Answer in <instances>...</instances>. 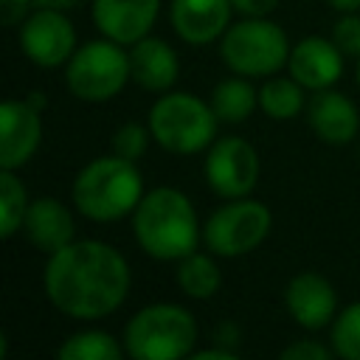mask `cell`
<instances>
[{
  "label": "cell",
  "mask_w": 360,
  "mask_h": 360,
  "mask_svg": "<svg viewBox=\"0 0 360 360\" xmlns=\"http://www.w3.org/2000/svg\"><path fill=\"white\" fill-rule=\"evenodd\" d=\"M20 48L39 68H59L76 51V31L65 11L37 8L20 25Z\"/></svg>",
  "instance_id": "30bf717a"
},
{
  "label": "cell",
  "mask_w": 360,
  "mask_h": 360,
  "mask_svg": "<svg viewBox=\"0 0 360 360\" xmlns=\"http://www.w3.org/2000/svg\"><path fill=\"white\" fill-rule=\"evenodd\" d=\"M231 0H172L169 20L174 34L188 45H208L222 39L231 20Z\"/></svg>",
  "instance_id": "9a60e30c"
},
{
  "label": "cell",
  "mask_w": 360,
  "mask_h": 360,
  "mask_svg": "<svg viewBox=\"0 0 360 360\" xmlns=\"http://www.w3.org/2000/svg\"><path fill=\"white\" fill-rule=\"evenodd\" d=\"M174 281L177 287L188 295V298H197V301H205L211 298L219 284H222V273L217 267V262L205 253H188L177 262V270H174Z\"/></svg>",
  "instance_id": "ffe728a7"
},
{
  "label": "cell",
  "mask_w": 360,
  "mask_h": 360,
  "mask_svg": "<svg viewBox=\"0 0 360 360\" xmlns=\"http://www.w3.org/2000/svg\"><path fill=\"white\" fill-rule=\"evenodd\" d=\"M214 340H217L219 346H225V349H233V352H236V346H239V329H236V323H231V321L219 323V326H217V332H214Z\"/></svg>",
  "instance_id": "f546056e"
},
{
  "label": "cell",
  "mask_w": 360,
  "mask_h": 360,
  "mask_svg": "<svg viewBox=\"0 0 360 360\" xmlns=\"http://www.w3.org/2000/svg\"><path fill=\"white\" fill-rule=\"evenodd\" d=\"M22 231L28 236V242L39 250V253H56L65 245L73 242L76 236V225L73 217L68 211V205L56 197H37L28 202L25 219H22Z\"/></svg>",
  "instance_id": "e0dca14e"
},
{
  "label": "cell",
  "mask_w": 360,
  "mask_h": 360,
  "mask_svg": "<svg viewBox=\"0 0 360 360\" xmlns=\"http://www.w3.org/2000/svg\"><path fill=\"white\" fill-rule=\"evenodd\" d=\"M149 138H152V132H149V127H141V124H135V121H127V124H121L115 132H112V152L118 155V158H127V160H138V158H143V152H146V146H149Z\"/></svg>",
  "instance_id": "d4e9b609"
},
{
  "label": "cell",
  "mask_w": 360,
  "mask_h": 360,
  "mask_svg": "<svg viewBox=\"0 0 360 360\" xmlns=\"http://www.w3.org/2000/svg\"><path fill=\"white\" fill-rule=\"evenodd\" d=\"M332 8H338V11H343V14H349V11H360V0H326Z\"/></svg>",
  "instance_id": "d6a6232c"
},
{
  "label": "cell",
  "mask_w": 360,
  "mask_h": 360,
  "mask_svg": "<svg viewBox=\"0 0 360 360\" xmlns=\"http://www.w3.org/2000/svg\"><path fill=\"white\" fill-rule=\"evenodd\" d=\"M79 0H34V6L37 8H59V11H68V8H73Z\"/></svg>",
  "instance_id": "1f68e13d"
},
{
  "label": "cell",
  "mask_w": 360,
  "mask_h": 360,
  "mask_svg": "<svg viewBox=\"0 0 360 360\" xmlns=\"http://www.w3.org/2000/svg\"><path fill=\"white\" fill-rule=\"evenodd\" d=\"M42 110L28 98H8L0 104V169L25 166L42 141Z\"/></svg>",
  "instance_id": "8fae6325"
},
{
  "label": "cell",
  "mask_w": 360,
  "mask_h": 360,
  "mask_svg": "<svg viewBox=\"0 0 360 360\" xmlns=\"http://www.w3.org/2000/svg\"><path fill=\"white\" fill-rule=\"evenodd\" d=\"M28 211V194L22 180L14 174V169H0V236L11 239L25 219Z\"/></svg>",
  "instance_id": "603a6c76"
},
{
  "label": "cell",
  "mask_w": 360,
  "mask_h": 360,
  "mask_svg": "<svg viewBox=\"0 0 360 360\" xmlns=\"http://www.w3.org/2000/svg\"><path fill=\"white\" fill-rule=\"evenodd\" d=\"M290 42L281 25L267 17H245L228 25L219 39V56L236 76H273L287 68Z\"/></svg>",
  "instance_id": "8992f818"
},
{
  "label": "cell",
  "mask_w": 360,
  "mask_h": 360,
  "mask_svg": "<svg viewBox=\"0 0 360 360\" xmlns=\"http://www.w3.org/2000/svg\"><path fill=\"white\" fill-rule=\"evenodd\" d=\"M287 70L304 90H326L343 76V51L335 39L304 37L292 45Z\"/></svg>",
  "instance_id": "4fadbf2b"
},
{
  "label": "cell",
  "mask_w": 360,
  "mask_h": 360,
  "mask_svg": "<svg viewBox=\"0 0 360 360\" xmlns=\"http://www.w3.org/2000/svg\"><path fill=\"white\" fill-rule=\"evenodd\" d=\"M160 11V0H93L96 28L121 45H135L149 34Z\"/></svg>",
  "instance_id": "5bb4252c"
},
{
  "label": "cell",
  "mask_w": 360,
  "mask_h": 360,
  "mask_svg": "<svg viewBox=\"0 0 360 360\" xmlns=\"http://www.w3.org/2000/svg\"><path fill=\"white\" fill-rule=\"evenodd\" d=\"M132 236L146 256L160 262H180L200 245L197 211L183 191L160 186L143 194L132 211Z\"/></svg>",
  "instance_id": "7a4b0ae2"
},
{
  "label": "cell",
  "mask_w": 360,
  "mask_h": 360,
  "mask_svg": "<svg viewBox=\"0 0 360 360\" xmlns=\"http://www.w3.org/2000/svg\"><path fill=\"white\" fill-rule=\"evenodd\" d=\"M124 349L135 360H177L191 357L197 343V321L186 307L149 304L124 326Z\"/></svg>",
  "instance_id": "277c9868"
},
{
  "label": "cell",
  "mask_w": 360,
  "mask_h": 360,
  "mask_svg": "<svg viewBox=\"0 0 360 360\" xmlns=\"http://www.w3.org/2000/svg\"><path fill=\"white\" fill-rule=\"evenodd\" d=\"M284 307L290 312V318L307 329V332H318L326 323L335 321L338 312V292L335 287L321 276V273H298L287 281L284 287Z\"/></svg>",
  "instance_id": "7c38bea8"
},
{
  "label": "cell",
  "mask_w": 360,
  "mask_h": 360,
  "mask_svg": "<svg viewBox=\"0 0 360 360\" xmlns=\"http://www.w3.org/2000/svg\"><path fill=\"white\" fill-rule=\"evenodd\" d=\"M132 79L129 53L115 39H90L73 51L65 68L68 90L82 101H107Z\"/></svg>",
  "instance_id": "52a82bcc"
},
{
  "label": "cell",
  "mask_w": 360,
  "mask_h": 360,
  "mask_svg": "<svg viewBox=\"0 0 360 360\" xmlns=\"http://www.w3.org/2000/svg\"><path fill=\"white\" fill-rule=\"evenodd\" d=\"M231 3L242 17H267L278 6V0H231Z\"/></svg>",
  "instance_id": "f1b7e54d"
},
{
  "label": "cell",
  "mask_w": 360,
  "mask_h": 360,
  "mask_svg": "<svg viewBox=\"0 0 360 360\" xmlns=\"http://www.w3.org/2000/svg\"><path fill=\"white\" fill-rule=\"evenodd\" d=\"M307 121L312 127V132L332 146H343L349 141L357 138L360 129V115L357 107L352 104L349 96L326 87V90H315V96L307 101Z\"/></svg>",
  "instance_id": "2e32d148"
},
{
  "label": "cell",
  "mask_w": 360,
  "mask_h": 360,
  "mask_svg": "<svg viewBox=\"0 0 360 360\" xmlns=\"http://www.w3.org/2000/svg\"><path fill=\"white\" fill-rule=\"evenodd\" d=\"M34 6V0H0V14H3V25H17L28 17V8Z\"/></svg>",
  "instance_id": "83f0119b"
},
{
  "label": "cell",
  "mask_w": 360,
  "mask_h": 360,
  "mask_svg": "<svg viewBox=\"0 0 360 360\" xmlns=\"http://www.w3.org/2000/svg\"><path fill=\"white\" fill-rule=\"evenodd\" d=\"M217 112L211 104L191 93H160L149 107V132L166 152L197 155L217 135Z\"/></svg>",
  "instance_id": "5b68a950"
},
{
  "label": "cell",
  "mask_w": 360,
  "mask_h": 360,
  "mask_svg": "<svg viewBox=\"0 0 360 360\" xmlns=\"http://www.w3.org/2000/svg\"><path fill=\"white\" fill-rule=\"evenodd\" d=\"M205 180L222 200L248 197L259 180V155L253 143L236 135L214 141L205 155Z\"/></svg>",
  "instance_id": "9c48e42d"
},
{
  "label": "cell",
  "mask_w": 360,
  "mask_h": 360,
  "mask_svg": "<svg viewBox=\"0 0 360 360\" xmlns=\"http://www.w3.org/2000/svg\"><path fill=\"white\" fill-rule=\"evenodd\" d=\"M256 104H259V90L250 87V82L242 79V76L217 82V87L211 93V107H214L217 118L225 121V124L248 121Z\"/></svg>",
  "instance_id": "d6986e66"
},
{
  "label": "cell",
  "mask_w": 360,
  "mask_h": 360,
  "mask_svg": "<svg viewBox=\"0 0 360 360\" xmlns=\"http://www.w3.org/2000/svg\"><path fill=\"white\" fill-rule=\"evenodd\" d=\"M127 354L124 340L118 343L110 332L101 329H84L70 338H65L56 349L59 360H121Z\"/></svg>",
  "instance_id": "44dd1931"
},
{
  "label": "cell",
  "mask_w": 360,
  "mask_h": 360,
  "mask_svg": "<svg viewBox=\"0 0 360 360\" xmlns=\"http://www.w3.org/2000/svg\"><path fill=\"white\" fill-rule=\"evenodd\" d=\"M42 281L51 304L62 315L98 321L124 304L132 276L127 259L112 245L82 239L51 253Z\"/></svg>",
  "instance_id": "6da1fadb"
},
{
  "label": "cell",
  "mask_w": 360,
  "mask_h": 360,
  "mask_svg": "<svg viewBox=\"0 0 360 360\" xmlns=\"http://www.w3.org/2000/svg\"><path fill=\"white\" fill-rule=\"evenodd\" d=\"M143 197V177L138 166L115 152L96 158L79 169L73 180V202L82 217L93 222H112L138 208Z\"/></svg>",
  "instance_id": "3957f363"
},
{
  "label": "cell",
  "mask_w": 360,
  "mask_h": 360,
  "mask_svg": "<svg viewBox=\"0 0 360 360\" xmlns=\"http://www.w3.org/2000/svg\"><path fill=\"white\" fill-rule=\"evenodd\" d=\"M332 349L346 360H360V301L340 309L332 321Z\"/></svg>",
  "instance_id": "cb8c5ba5"
},
{
  "label": "cell",
  "mask_w": 360,
  "mask_h": 360,
  "mask_svg": "<svg viewBox=\"0 0 360 360\" xmlns=\"http://www.w3.org/2000/svg\"><path fill=\"white\" fill-rule=\"evenodd\" d=\"M259 107L267 118L273 121H287L295 118L307 101H304V87L290 76V79H270L259 87Z\"/></svg>",
  "instance_id": "7402d4cb"
},
{
  "label": "cell",
  "mask_w": 360,
  "mask_h": 360,
  "mask_svg": "<svg viewBox=\"0 0 360 360\" xmlns=\"http://www.w3.org/2000/svg\"><path fill=\"white\" fill-rule=\"evenodd\" d=\"M332 39L346 56H357L360 59V17H357V11H349L335 22Z\"/></svg>",
  "instance_id": "484cf974"
},
{
  "label": "cell",
  "mask_w": 360,
  "mask_h": 360,
  "mask_svg": "<svg viewBox=\"0 0 360 360\" xmlns=\"http://www.w3.org/2000/svg\"><path fill=\"white\" fill-rule=\"evenodd\" d=\"M357 84H360V68H357Z\"/></svg>",
  "instance_id": "e575fe53"
},
{
  "label": "cell",
  "mask_w": 360,
  "mask_h": 360,
  "mask_svg": "<svg viewBox=\"0 0 360 360\" xmlns=\"http://www.w3.org/2000/svg\"><path fill=\"white\" fill-rule=\"evenodd\" d=\"M132 79L149 93H169L180 76V62L166 39L143 37L129 51Z\"/></svg>",
  "instance_id": "ac0fdd59"
},
{
  "label": "cell",
  "mask_w": 360,
  "mask_h": 360,
  "mask_svg": "<svg viewBox=\"0 0 360 360\" xmlns=\"http://www.w3.org/2000/svg\"><path fill=\"white\" fill-rule=\"evenodd\" d=\"M28 104H34L37 110H42V107H45V96H39V93H31V96H28Z\"/></svg>",
  "instance_id": "836d02e7"
},
{
  "label": "cell",
  "mask_w": 360,
  "mask_h": 360,
  "mask_svg": "<svg viewBox=\"0 0 360 360\" xmlns=\"http://www.w3.org/2000/svg\"><path fill=\"white\" fill-rule=\"evenodd\" d=\"M273 225V214L264 202L236 197L219 205L202 225V242L214 256L236 259L256 250Z\"/></svg>",
  "instance_id": "ba28073f"
},
{
  "label": "cell",
  "mask_w": 360,
  "mask_h": 360,
  "mask_svg": "<svg viewBox=\"0 0 360 360\" xmlns=\"http://www.w3.org/2000/svg\"><path fill=\"white\" fill-rule=\"evenodd\" d=\"M332 354H335L332 346H323V343L309 340V338L295 340V343L281 349V360H329Z\"/></svg>",
  "instance_id": "4316f807"
},
{
  "label": "cell",
  "mask_w": 360,
  "mask_h": 360,
  "mask_svg": "<svg viewBox=\"0 0 360 360\" xmlns=\"http://www.w3.org/2000/svg\"><path fill=\"white\" fill-rule=\"evenodd\" d=\"M191 360H236V352L233 349H225V346H214V349H202V352H191Z\"/></svg>",
  "instance_id": "4dcf8cb0"
}]
</instances>
